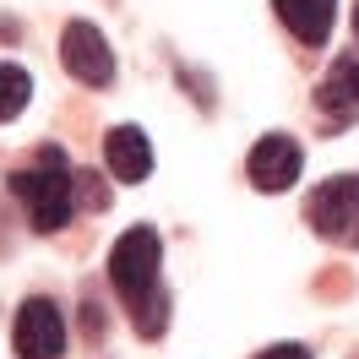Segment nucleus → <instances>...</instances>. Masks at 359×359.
Returning a JSON list of instances; mask_svg holds the SVG:
<instances>
[{
    "label": "nucleus",
    "instance_id": "obj_1",
    "mask_svg": "<svg viewBox=\"0 0 359 359\" xmlns=\"http://www.w3.org/2000/svg\"><path fill=\"white\" fill-rule=\"evenodd\" d=\"M109 283L131 311L136 337L158 343L169 327V294H163V240L153 224H131L109 250Z\"/></svg>",
    "mask_w": 359,
    "mask_h": 359
},
{
    "label": "nucleus",
    "instance_id": "obj_2",
    "mask_svg": "<svg viewBox=\"0 0 359 359\" xmlns=\"http://www.w3.org/2000/svg\"><path fill=\"white\" fill-rule=\"evenodd\" d=\"M11 196L22 202L27 224L39 234H60V229L76 218V207H98L104 191H98V175H82L71 169V158L60 147H39V158L27 169H11Z\"/></svg>",
    "mask_w": 359,
    "mask_h": 359
},
{
    "label": "nucleus",
    "instance_id": "obj_3",
    "mask_svg": "<svg viewBox=\"0 0 359 359\" xmlns=\"http://www.w3.org/2000/svg\"><path fill=\"white\" fill-rule=\"evenodd\" d=\"M305 224L332 240V245L359 250V175H332L305 196Z\"/></svg>",
    "mask_w": 359,
    "mask_h": 359
},
{
    "label": "nucleus",
    "instance_id": "obj_4",
    "mask_svg": "<svg viewBox=\"0 0 359 359\" xmlns=\"http://www.w3.org/2000/svg\"><path fill=\"white\" fill-rule=\"evenodd\" d=\"M11 348H17V359H60L66 354V311L44 294L22 299L17 327H11Z\"/></svg>",
    "mask_w": 359,
    "mask_h": 359
},
{
    "label": "nucleus",
    "instance_id": "obj_5",
    "mask_svg": "<svg viewBox=\"0 0 359 359\" xmlns=\"http://www.w3.org/2000/svg\"><path fill=\"white\" fill-rule=\"evenodd\" d=\"M60 66L76 82H88V88H114V49L93 22H66V33H60Z\"/></svg>",
    "mask_w": 359,
    "mask_h": 359
},
{
    "label": "nucleus",
    "instance_id": "obj_6",
    "mask_svg": "<svg viewBox=\"0 0 359 359\" xmlns=\"http://www.w3.org/2000/svg\"><path fill=\"white\" fill-rule=\"evenodd\" d=\"M250 185L256 191H267V196H278V191H289L294 180H299V169H305V147L294 142V136L283 131H267L256 147H250Z\"/></svg>",
    "mask_w": 359,
    "mask_h": 359
},
{
    "label": "nucleus",
    "instance_id": "obj_7",
    "mask_svg": "<svg viewBox=\"0 0 359 359\" xmlns=\"http://www.w3.org/2000/svg\"><path fill=\"white\" fill-rule=\"evenodd\" d=\"M316 109L327 114L332 126L359 120V55H337L332 66H327L321 88H316Z\"/></svg>",
    "mask_w": 359,
    "mask_h": 359
},
{
    "label": "nucleus",
    "instance_id": "obj_8",
    "mask_svg": "<svg viewBox=\"0 0 359 359\" xmlns=\"http://www.w3.org/2000/svg\"><path fill=\"white\" fill-rule=\"evenodd\" d=\"M104 163H109V175L120 185H142V180L153 175V142L142 126H114L104 136Z\"/></svg>",
    "mask_w": 359,
    "mask_h": 359
},
{
    "label": "nucleus",
    "instance_id": "obj_9",
    "mask_svg": "<svg viewBox=\"0 0 359 359\" xmlns=\"http://www.w3.org/2000/svg\"><path fill=\"white\" fill-rule=\"evenodd\" d=\"M272 11H278V22L289 27L299 44L321 49L332 39V22H337V0H272Z\"/></svg>",
    "mask_w": 359,
    "mask_h": 359
},
{
    "label": "nucleus",
    "instance_id": "obj_10",
    "mask_svg": "<svg viewBox=\"0 0 359 359\" xmlns=\"http://www.w3.org/2000/svg\"><path fill=\"white\" fill-rule=\"evenodd\" d=\"M27 98H33V76H27L22 66H6V60H0V126L27 109Z\"/></svg>",
    "mask_w": 359,
    "mask_h": 359
},
{
    "label": "nucleus",
    "instance_id": "obj_11",
    "mask_svg": "<svg viewBox=\"0 0 359 359\" xmlns=\"http://www.w3.org/2000/svg\"><path fill=\"white\" fill-rule=\"evenodd\" d=\"M256 359H311V354H305L299 343H272V348H262Z\"/></svg>",
    "mask_w": 359,
    "mask_h": 359
},
{
    "label": "nucleus",
    "instance_id": "obj_12",
    "mask_svg": "<svg viewBox=\"0 0 359 359\" xmlns=\"http://www.w3.org/2000/svg\"><path fill=\"white\" fill-rule=\"evenodd\" d=\"M354 33H359V6H354Z\"/></svg>",
    "mask_w": 359,
    "mask_h": 359
}]
</instances>
